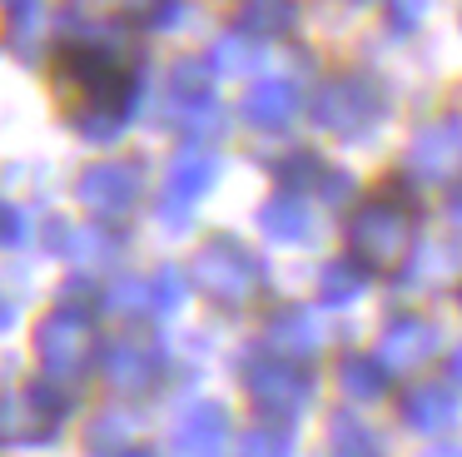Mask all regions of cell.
I'll return each instance as SVG.
<instances>
[{
    "instance_id": "obj_35",
    "label": "cell",
    "mask_w": 462,
    "mask_h": 457,
    "mask_svg": "<svg viewBox=\"0 0 462 457\" xmlns=\"http://www.w3.org/2000/svg\"><path fill=\"white\" fill-rule=\"evenodd\" d=\"M448 383H457V387H462V343L448 353Z\"/></svg>"
},
{
    "instance_id": "obj_18",
    "label": "cell",
    "mask_w": 462,
    "mask_h": 457,
    "mask_svg": "<svg viewBox=\"0 0 462 457\" xmlns=\"http://www.w3.org/2000/svg\"><path fill=\"white\" fill-rule=\"evenodd\" d=\"M224 437H229V413L224 403H194L180 413L174 423V447L180 452H219Z\"/></svg>"
},
{
    "instance_id": "obj_32",
    "label": "cell",
    "mask_w": 462,
    "mask_h": 457,
    "mask_svg": "<svg viewBox=\"0 0 462 457\" xmlns=\"http://www.w3.org/2000/svg\"><path fill=\"white\" fill-rule=\"evenodd\" d=\"M130 10L144 25H170V20L180 15V0H130Z\"/></svg>"
},
{
    "instance_id": "obj_12",
    "label": "cell",
    "mask_w": 462,
    "mask_h": 457,
    "mask_svg": "<svg viewBox=\"0 0 462 457\" xmlns=\"http://www.w3.org/2000/svg\"><path fill=\"white\" fill-rule=\"evenodd\" d=\"M100 363H105V378H110L115 393H150L164 378V353L154 343H134V338L110 343Z\"/></svg>"
},
{
    "instance_id": "obj_36",
    "label": "cell",
    "mask_w": 462,
    "mask_h": 457,
    "mask_svg": "<svg viewBox=\"0 0 462 457\" xmlns=\"http://www.w3.org/2000/svg\"><path fill=\"white\" fill-rule=\"evenodd\" d=\"M15 323V303H11V298H5V294H0V333H5V328H11Z\"/></svg>"
},
{
    "instance_id": "obj_9",
    "label": "cell",
    "mask_w": 462,
    "mask_h": 457,
    "mask_svg": "<svg viewBox=\"0 0 462 457\" xmlns=\"http://www.w3.org/2000/svg\"><path fill=\"white\" fill-rule=\"evenodd\" d=\"M75 194H80V204L90 209L95 219H110L115 224V219H125L134 204H140L144 169L130 164V159H95V164L80 174Z\"/></svg>"
},
{
    "instance_id": "obj_22",
    "label": "cell",
    "mask_w": 462,
    "mask_h": 457,
    "mask_svg": "<svg viewBox=\"0 0 462 457\" xmlns=\"http://www.w3.org/2000/svg\"><path fill=\"white\" fill-rule=\"evenodd\" d=\"M134 433H140V423H134L130 413H120V407H110V413H100V417L90 423L85 447H95V452H130V447H134Z\"/></svg>"
},
{
    "instance_id": "obj_1",
    "label": "cell",
    "mask_w": 462,
    "mask_h": 457,
    "mask_svg": "<svg viewBox=\"0 0 462 457\" xmlns=\"http://www.w3.org/2000/svg\"><path fill=\"white\" fill-rule=\"evenodd\" d=\"M51 79L65 95L70 119L90 139H115L134 115V70L105 45H60Z\"/></svg>"
},
{
    "instance_id": "obj_15",
    "label": "cell",
    "mask_w": 462,
    "mask_h": 457,
    "mask_svg": "<svg viewBox=\"0 0 462 457\" xmlns=\"http://www.w3.org/2000/svg\"><path fill=\"white\" fill-rule=\"evenodd\" d=\"M263 343H269L273 353H289L303 363V358H313L328 343V323H323V313H313V308H283V313H273Z\"/></svg>"
},
{
    "instance_id": "obj_10",
    "label": "cell",
    "mask_w": 462,
    "mask_h": 457,
    "mask_svg": "<svg viewBox=\"0 0 462 457\" xmlns=\"http://www.w3.org/2000/svg\"><path fill=\"white\" fill-rule=\"evenodd\" d=\"M373 353L393 368V378H408V373H422L432 358L442 353V328L432 323L428 313H393L383 323Z\"/></svg>"
},
{
    "instance_id": "obj_24",
    "label": "cell",
    "mask_w": 462,
    "mask_h": 457,
    "mask_svg": "<svg viewBox=\"0 0 462 457\" xmlns=\"http://www.w3.org/2000/svg\"><path fill=\"white\" fill-rule=\"evenodd\" d=\"M328 447L333 452H378V437L368 423H358V413H333L328 417Z\"/></svg>"
},
{
    "instance_id": "obj_29",
    "label": "cell",
    "mask_w": 462,
    "mask_h": 457,
    "mask_svg": "<svg viewBox=\"0 0 462 457\" xmlns=\"http://www.w3.org/2000/svg\"><path fill=\"white\" fill-rule=\"evenodd\" d=\"M353 189H358V184H353V174H348V169L323 164V174H319V194H323V204H333V209H338V204H348V194H353Z\"/></svg>"
},
{
    "instance_id": "obj_37",
    "label": "cell",
    "mask_w": 462,
    "mask_h": 457,
    "mask_svg": "<svg viewBox=\"0 0 462 457\" xmlns=\"http://www.w3.org/2000/svg\"><path fill=\"white\" fill-rule=\"evenodd\" d=\"M457 308H462V288H457Z\"/></svg>"
},
{
    "instance_id": "obj_13",
    "label": "cell",
    "mask_w": 462,
    "mask_h": 457,
    "mask_svg": "<svg viewBox=\"0 0 462 457\" xmlns=\"http://www.w3.org/2000/svg\"><path fill=\"white\" fill-rule=\"evenodd\" d=\"M398 413H402V423H408L412 433L442 437V433H452V423H457V393H452L448 383H412L408 393H402Z\"/></svg>"
},
{
    "instance_id": "obj_23",
    "label": "cell",
    "mask_w": 462,
    "mask_h": 457,
    "mask_svg": "<svg viewBox=\"0 0 462 457\" xmlns=\"http://www.w3.org/2000/svg\"><path fill=\"white\" fill-rule=\"evenodd\" d=\"M204 60H209L214 75H249L254 60H259V55H254V35H244V30H239V35H224L219 45H209V55H204Z\"/></svg>"
},
{
    "instance_id": "obj_30",
    "label": "cell",
    "mask_w": 462,
    "mask_h": 457,
    "mask_svg": "<svg viewBox=\"0 0 462 457\" xmlns=\"http://www.w3.org/2000/svg\"><path fill=\"white\" fill-rule=\"evenodd\" d=\"M428 10H432V0H388V20H393V30H418L422 20H428Z\"/></svg>"
},
{
    "instance_id": "obj_4",
    "label": "cell",
    "mask_w": 462,
    "mask_h": 457,
    "mask_svg": "<svg viewBox=\"0 0 462 457\" xmlns=\"http://www.w3.org/2000/svg\"><path fill=\"white\" fill-rule=\"evenodd\" d=\"M194 284L204 288L209 303L239 313V308H249V298L259 294L263 268H259V258L249 254V244H239L234 234H214L209 244L194 254Z\"/></svg>"
},
{
    "instance_id": "obj_3",
    "label": "cell",
    "mask_w": 462,
    "mask_h": 457,
    "mask_svg": "<svg viewBox=\"0 0 462 457\" xmlns=\"http://www.w3.org/2000/svg\"><path fill=\"white\" fill-rule=\"evenodd\" d=\"M309 115H313V125L328 129L333 139H363L368 129H378L383 115H388V95H383V85L373 75L343 70V75H328L313 89Z\"/></svg>"
},
{
    "instance_id": "obj_27",
    "label": "cell",
    "mask_w": 462,
    "mask_h": 457,
    "mask_svg": "<svg viewBox=\"0 0 462 457\" xmlns=\"http://www.w3.org/2000/svg\"><path fill=\"white\" fill-rule=\"evenodd\" d=\"M289 447H293V433L283 417H263L259 427L244 433V452H289Z\"/></svg>"
},
{
    "instance_id": "obj_26",
    "label": "cell",
    "mask_w": 462,
    "mask_h": 457,
    "mask_svg": "<svg viewBox=\"0 0 462 457\" xmlns=\"http://www.w3.org/2000/svg\"><path fill=\"white\" fill-rule=\"evenodd\" d=\"M319 174H323V159L313 154V149H293V154L279 164V189L309 194V189H319Z\"/></svg>"
},
{
    "instance_id": "obj_11",
    "label": "cell",
    "mask_w": 462,
    "mask_h": 457,
    "mask_svg": "<svg viewBox=\"0 0 462 457\" xmlns=\"http://www.w3.org/2000/svg\"><path fill=\"white\" fill-rule=\"evenodd\" d=\"M214 154H204V149H189V154H180L170 164V179H164V204H160V219L164 224H184L189 219V209L199 204L204 194H209V184H214Z\"/></svg>"
},
{
    "instance_id": "obj_17",
    "label": "cell",
    "mask_w": 462,
    "mask_h": 457,
    "mask_svg": "<svg viewBox=\"0 0 462 457\" xmlns=\"http://www.w3.org/2000/svg\"><path fill=\"white\" fill-rule=\"evenodd\" d=\"M259 234H269L273 244H313V234H319V219H313L309 204H303V194L279 189V194H273L269 204L259 209Z\"/></svg>"
},
{
    "instance_id": "obj_28",
    "label": "cell",
    "mask_w": 462,
    "mask_h": 457,
    "mask_svg": "<svg viewBox=\"0 0 462 457\" xmlns=\"http://www.w3.org/2000/svg\"><path fill=\"white\" fill-rule=\"evenodd\" d=\"M150 294H154V313H180L184 298H189V284H184L180 268H160L150 278Z\"/></svg>"
},
{
    "instance_id": "obj_20",
    "label": "cell",
    "mask_w": 462,
    "mask_h": 457,
    "mask_svg": "<svg viewBox=\"0 0 462 457\" xmlns=\"http://www.w3.org/2000/svg\"><path fill=\"white\" fill-rule=\"evenodd\" d=\"M299 5L293 0H239V30L254 40H279L293 30Z\"/></svg>"
},
{
    "instance_id": "obj_16",
    "label": "cell",
    "mask_w": 462,
    "mask_h": 457,
    "mask_svg": "<svg viewBox=\"0 0 462 457\" xmlns=\"http://www.w3.org/2000/svg\"><path fill=\"white\" fill-rule=\"evenodd\" d=\"M333 378H338V393L348 397V403H378V397H388V387H393V368L383 363L373 348L343 353L338 368H333Z\"/></svg>"
},
{
    "instance_id": "obj_33",
    "label": "cell",
    "mask_w": 462,
    "mask_h": 457,
    "mask_svg": "<svg viewBox=\"0 0 462 457\" xmlns=\"http://www.w3.org/2000/svg\"><path fill=\"white\" fill-rule=\"evenodd\" d=\"M0 5L11 10V20H35V10H41V0H0Z\"/></svg>"
},
{
    "instance_id": "obj_7",
    "label": "cell",
    "mask_w": 462,
    "mask_h": 457,
    "mask_svg": "<svg viewBox=\"0 0 462 457\" xmlns=\"http://www.w3.org/2000/svg\"><path fill=\"white\" fill-rule=\"evenodd\" d=\"M402 169L422 184H448L462 174V115H438L412 129L402 149Z\"/></svg>"
},
{
    "instance_id": "obj_6",
    "label": "cell",
    "mask_w": 462,
    "mask_h": 457,
    "mask_svg": "<svg viewBox=\"0 0 462 457\" xmlns=\"http://www.w3.org/2000/svg\"><path fill=\"white\" fill-rule=\"evenodd\" d=\"M244 393H249V403L259 407L263 417H283V423H293V417L309 407V393H313V378L299 368V358L289 353H259L244 363Z\"/></svg>"
},
{
    "instance_id": "obj_19",
    "label": "cell",
    "mask_w": 462,
    "mask_h": 457,
    "mask_svg": "<svg viewBox=\"0 0 462 457\" xmlns=\"http://www.w3.org/2000/svg\"><path fill=\"white\" fill-rule=\"evenodd\" d=\"M457 268H462V248L448 244V238H432V244H412V254L398 268V278L408 288H442Z\"/></svg>"
},
{
    "instance_id": "obj_2",
    "label": "cell",
    "mask_w": 462,
    "mask_h": 457,
    "mask_svg": "<svg viewBox=\"0 0 462 457\" xmlns=\"http://www.w3.org/2000/svg\"><path fill=\"white\" fill-rule=\"evenodd\" d=\"M418 244V204H402L393 194H373L348 214V254L368 268L373 278H388L408 264Z\"/></svg>"
},
{
    "instance_id": "obj_25",
    "label": "cell",
    "mask_w": 462,
    "mask_h": 457,
    "mask_svg": "<svg viewBox=\"0 0 462 457\" xmlns=\"http://www.w3.org/2000/svg\"><path fill=\"white\" fill-rule=\"evenodd\" d=\"M105 308L110 313H125V318H144L154 313V294H150V278H115L110 294H105Z\"/></svg>"
},
{
    "instance_id": "obj_31",
    "label": "cell",
    "mask_w": 462,
    "mask_h": 457,
    "mask_svg": "<svg viewBox=\"0 0 462 457\" xmlns=\"http://www.w3.org/2000/svg\"><path fill=\"white\" fill-rule=\"evenodd\" d=\"M15 244H25V214L0 199V248H15Z\"/></svg>"
},
{
    "instance_id": "obj_14",
    "label": "cell",
    "mask_w": 462,
    "mask_h": 457,
    "mask_svg": "<svg viewBox=\"0 0 462 457\" xmlns=\"http://www.w3.org/2000/svg\"><path fill=\"white\" fill-rule=\"evenodd\" d=\"M244 119L254 129H269V135L289 129L299 119V89H293V79H279V75L254 79L249 95H244Z\"/></svg>"
},
{
    "instance_id": "obj_34",
    "label": "cell",
    "mask_w": 462,
    "mask_h": 457,
    "mask_svg": "<svg viewBox=\"0 0 462 457\" xmlns=\"http://www.w3.org/2000/svg\"><path fill=\"white\" fill-rule=\"evenodd\" d=\"M448 219H452V228H457V234H462V184H457V189H452V194H448Z\"/></svg>"
},
{
    "instance_id": "obj_5",
    "label": "cell",
    "mask_w": 462,
    "mask_h": 457,
    "mask_svg": "<svg viewBox=\"0 0 462 457\" xmlns=\"http://www.w3.org/2000/svg\"><path fill=\"white\" fill-rule=\"evenodd\" d=\"M35 358H41L45 378H55V383H70V378L90 373V358H95L90 308L60 303L51 318H41L35 323Z\"/></svg>"
},
{
    "instance_id": "obj_21",
    "label": "cell",
    "mask_w": 462,
    "mask_h": 457,
    "mask_svg": "<svg viewBox=\"0 0 462 457\" xmlns=\"http://www.w3.org/2000/svg\"><path fill=\"white\" fill-rule=\"evenodd\" d=\"M368 268L358 264V258H333V264H323V278H319V294H323V303L328 308H343V303H353V298L368 288Z\"/></svg>"
},
{
    "instance_id": "obj_8",
    "label": "cell",
    "mask_w": 462,
    "mask_h": 457,
    "mask_svg": "<svg viewBox=\"0 0 462 457\" xmlns=\"http://www.w3.org/2000/svg\"><path fill=\"white\" fill-rule=\"evenodd\" d=\"M70 413V397L51 383H31L15 393H0V437L11 443H35V437H55V427Z\"/></svg>"
}]
</instances>
